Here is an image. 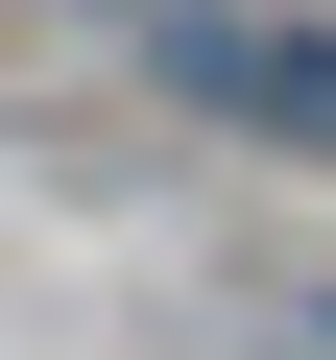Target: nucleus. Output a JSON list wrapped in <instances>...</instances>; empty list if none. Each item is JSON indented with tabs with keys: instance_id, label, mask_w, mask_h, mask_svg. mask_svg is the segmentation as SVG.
Returning <instances> with one entry per match:
<instances>
[{
	"instance_id": "obj_1",
	"label": "nucleus",
	"mask_w": 336,
	"mask_h": 360,
	"mask_svg": "<svg viewBox=\"0 0 336 360\" xmlns=\"http://www.w3.org/2000/svg\"><path fill=\"white\" fill-rule=\"evenodd\" d=\"M144 72L264 168H336V25L312 0H144Z\"/></svg>"
}]
</instances>
